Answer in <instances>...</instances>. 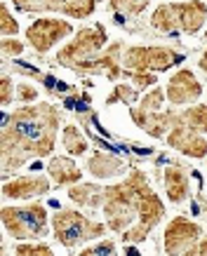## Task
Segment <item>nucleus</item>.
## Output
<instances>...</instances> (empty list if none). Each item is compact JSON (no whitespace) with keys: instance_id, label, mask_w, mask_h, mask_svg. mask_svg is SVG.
<instances>
[{"instance_id":"1","label":"nucleus","mask_w":207,"mask_h":256,"mask_svg":"<svg viewBox=\"0 0 207 256\" xmlns=\"http://www.w3.org/2000/svg\"><path fill=\"white\" fill-rule=\"evenodd\" d=\"M59 127H62V113L50 101H33L3 118V134H0L3 178H10V174L22 170L31 160L52 156Z\"/></svg>"},{"instance_id":"2","label":"nucleus","mask_w":207,"mask_h":256,"mask_svg":"<svg viewBox=\"0 0 207 256\" xmlns=\"http://www.w3.org/2000/svg\"><path fill=\"white\" fill-rule=\"evenodd\" d=\"M101 214L108 230L120 233L125 244H141L165 218V202L141 170H132L123 181L104 190Z\"/></svg>"},{"instance_id":"3","label":"nucleus","mask_w":207,"mask_h":256,"mask_svg":"<svg viewBox=\"0 0 207 256\" xmlns=\"http://www.w3.org/2000/svg\"><path fill=\"white\" fill-rule=\"evenodd\" d=\"M207 22V5L202 0H186V2H165L158 5L151 14V26L155 31L174 36H195L202 31Z\"/></svg>"},{"instance_id":"4","label":"nucleus","mask_w":207,"mask_h":256,"mask_svg":"<svg viewBox=\"0 0 207 256\" xmlns=\"http://www.w3.org/2000/svg\"><path fill=\"white\" fill-rule=\"evenodd\" d=\"M0 221H3L5 233L12 240H19V242L43 240L50 233V224H52L45 204H40V202L3 207L0 210Z\"/></svg>"},{"instance_id":"5","label":"nucleus","mask_w":207,"mask_h":256,"mask_svg":"<svg viewBox=\"0 0 207 256\" xmlns=\"http://www.w3.org/2000/svg\"><path fill=\"white\" fill-rule=\"evenodd\" d=\"M108 226L106 221H92L90 216H85L83 212L76 210H59L52 216V233L54 240L66 249H78L80 244L101 240L106 235Z\"/></svg>"},{"instance_id":"6","label":"nucleus","mask_w":207,"mask_h":256,"mask_svg":"<svg viewBox=\"0 0 207 256\" xmlns=\"http://www.w3.org/2000/svg\"><path fill=\"white\" fill-rule=\"evenodd\" d=\"M186 56L167 45H130L123 52L125 70H144V73H165L174 68Z\"/></svg>"},{"instance_id":"7","label":"nucleus","mask_w":207,"mask_h":256,"mask_svg":"<svg viewBox=\"0 0 207 256\" xmlns=\"http://www.w3.org/2000/svg\"><path fill=\"white\" fill-rule=\"evenodd\" d=\"M108 45V33L104 24H92V26H83L73 33V40L57 52V64L64 68H76L80 62L90 59V56L99 54L101 50Z\"/></svg>"},{"instance_id":"8","label":"nucleus","mask_w":207,"mask_h":256,"mask_svg":"<svg viewBox=\"0 0 207 256\" xmlns=\"http://www.w3.org/2000/svg\"><path fill=\"white\" fill-rule=\"evenodd\" d=\"M69 36H73V24L57 16H40L26 28V42L38 54H47L50 50H54V45L64 42Z\"/></svg>"},{"instance_id":"9","label":"nucleus","mask_w":207,"mask_h":256,"mask_svg":"<svg viewBox=\"0 0 207 256\" xmlns=\"http://www.w3.org/2000/svg\"><path fill=\"white\" fill-rule=\"evenodd\" d=\"M26 14H64L71 19H87L97 10V0H12Z\"/></svg>"},{"instance_id":"10","label":"nucleus","mask_w":207,"mask_h":256,"mask_svg":"<svg viewBox=\"0 0 207 256\" xmlns=\"http://www.w3.org/2000/svg\"><path fill=\"white\" fill-rule=\"evenodd\" d=\"M123 52H125V45L123 40H113L108 42L99 54L90 56L76 66V73L80 76H104L108 80H120L125 73V66H123Z\"/></svg>"},{"instance_id":"11","label":"nucleus","mask_w":207,"mask_h":256,"mask_svg":"<svg viewBox=\"0 0 207 256\" xmlns=\"http://www.w3.org/2000/svg\"><path fill=\"white\" fill-rule=\"evenodd\" d=\"M202 238V228H200L195 221L186 216H174L165 228V235H162V247H165V254H191V249L198 244V240Z\"/></svg>"},{"instance_id":"12","label":"nucleus","mask_w":207,"mask_h":256,"mask_svg":"<svg viewBox=\"0 0 207 256\" xmlns=\"http://www.w3.org/2000/svg\"><path fill=\"white\" fill-rule=\"evenodd\" d=\"M165 141H167L169 148H174L176 153H181L186 158H193V160H202L207 158V139L205 134L193 130L188 124H174L167 134H165Z\"/></svg>"},{"instance_id":"13","label":"nucleus","mask_w":207,"mask_h":256,"mask_svg":"<svg viewBox=\"0 0 207 256\" xmlns=\"http://www.w3.org/2000/svg\"><path fill=\"white\" fill-rule=\"evenodd\" d=\"M165 94L172 106H191V104H198V99L202 96V85L193 76L191 68H179L167 80Z\"/></svg>"},{"instance_id":"14","label":"nucleus","mask_w":207,"mask_h":256,"mask_svg":"<svg viewBox=\"0 0 207 256\" xmlns=\"http://www.w3.org/2000/svg\"><path fill=\"white\" fill-rule=\"evenodd\" d=\"M52 186V178L43 174H24L17 178L3 181V198L5 200H31L38 195H47Z\"/></svg>"},{"instance_id":"15","label":"nucleus","mask_w":207,"mask_h":256,"mask_svg":"<svg viewBox=\"0 0 207 256\" xmlns=\"http://www.w3.org/2000/svg\"><path fill=\"white\" fill-rule=\"evenodd\" d=\"M47 174H50L54 186H73L78 181H83V170L69 156H50Z\"/></svg>"},{"instance_id":"16","label":"nucleus","mask_w":207,"mask_h":256,"mask_svg":"<svg viewBox=\"0 0 207 256\" xmlns=\"http://www.w3.org/2000/svg\"><path fill=\"white\" fill-rule=\"evenodd\" d=\"M85 167L87 172L97 178H115L127 174V162L120 160L118 156H111V153H92V156L85 160Z\"/></svg>"},{"instance_id":"17","label":"nucleus","mask_w":207,"mask_h":256,"mask_svg":"<svg viewBox=\"0 0 207 256\" xmlns=\"http://www.w3.org/2000/svg\"><path fill=\"white\" fill-rule=\"evenodd\" d=\"M162 184H165V193H167L169 202L181 204V202L188 200V195H191V178H188L184 167L169 164L165 170V174H162Z\"/></svg>"},{"instance_id":"18","label":"nucleus","mask_w":207,"mask_h":256,"mask_svg":"<svg viewBox=\"0 0 207 256\" xmlns=\"http://www.w3.org/2000/svg\"><path fill=\"white\" fill-rule=\"evenodd\" d=\"M104 190L106 188L99 186V184H83L78 181L73 186H69V198L76 202L78 207H85V210H99L104 204Z\"/></svg>"},{"instance_id":"19","label":"nucleus","mask_w":207,"mask_h":256,"mask_svg":"<svg viewBox=\"0 0 207 256\" xmlns=\"http://www.w3.org/2000/svg\"><path fill=\"white\" fill-rule=\"evenodd\" d=\"M172 122L188 124L193 130L207 134V106L205 104H191V106H184L181 110H172Z\"/></svg>"},{"instance_id":"20","label":"nucleus","mask_w":207,"mask_h":256,"mask_svg":"<svg viewBox=\"0 0 207 256\" xmlns=\"http://www.w3.org/2000/svg\"><path fill=\"white\" fill-rule=\"evenodd\" d=\"M62 144L66 148V153L73 158L87 156V150H90V141H87V136L78 130L76 124H66L62 130Z\"/></svg>"},{"instance_id":"21","label":"nucleus","mask_w":207,"mask_h":256,"mask_svg":"<svg viewBox=\"0 0 207 256\" xmlns=\"http://www.w3.org/2000/svg\"><path fill=\"white\" fill-rule=\"evenodd\" d=\"M151 0H108V12L118 16H139L148 8Z\"/></svg>"},{"instance_id":"22","label":"nucleus","mask_w":207,"mask_h":256,"mask_svg":"<svg viewBox=\"0 0 207 256\" xmlns=\"http://www.w3.org/2000/svg\"><path fill=\"white\" fill-rule=\"evenodd\" d=\"M141 96H139V90L134 85H127V82H118V85L113 87V92L106 96V106H113V104H134V101H139Z\"/></svg>"},{"instance_id":"23","label":"nucleus","mask_w":207,"mask_h":256,"mask_svg":"<svg viewBox=\"0 0 207 256\" xmlns=\"http://www.w3.org/2000/svg\"><path fill=\"white\" fill-rule=\"evenodd\" d=\"M15 254L17 256H52L54 252L50 244H45V242L29 240V242H24V244H17Z\"/></svg>"},{"instance_id":"24","label":"nucleus","mask_w":207,"mask_h":256,"mask_svg":"<svg viewBox=\"0 0 207 256\" xmlns=\"http://www.w3.org/2000/svg\"><path fill=\"white\" fill-rule=\"evenodd\" d=\"M123 76L137 87L139 92H146V90H151V87L158 82L155 73H144V70H125Z\"/></svg>"},{"instance_id":"25","label":"nucleus","mask_w":207,"mask_h":256,"mask_svg":"<svg viewBox=\"0 0 207 256\" xmlns=\"http://www.w3.org/2000/svg\"><path fill=\"white\" fill-rule=\"evenodd\" d=\"M0 33H3V38L19 33V22H17V16H12L10 5H5V2L0 5Z\"/></svg>"},{"instance_id":"26","label":"nucleus","mask_w":207,"mask_h":256,"mask_svg":"<svg viewBox=\"0 0 207 256\" xmlns=\"http://www.w3.org/2000/svg\"><path fill=\"white\" fill-rule=\"evenodd\" d=\"M0 54L3 59H17V56L24 54V42H19L17 38L8 36V38L0 40Z\"/></svg>"},{"instance_id":"27","label":"nucleus","mask_w":207,"mask_h":256,"mask_svg":"<svg viewBox=\"0 0 207 256\" xmlns=\"http://www.w3.org/2000/svg\"><path fill=\"white\" fill-rule=\"evenodd\" d=\"M118 249H115L113 240H104L99 244H90L87 249H80V256H113Z\"/></svg>"},{"instance_id":"28","label":"nucleus","mask_w":207,"mask_h":256,"mask_svg":"<svg viewBox=\"0 0 207 256\" xmlns=\"http://www.w3.org/2000/svg\"><path fill=\"white\" fill-rule=\"evenodd\" d=\"M17 96V87L15 82H12V78L10 76H3V80H0V104L3 106H10L12 101H15Z\"/></svg>"},{"instance_id":"29","label":"nucleus","mask_w":207,"mask_h":256,"mask_svg":"<svg viewBox=\"0 0 207 256\" xmlns=\"http://www.w3.org/2000/svg\"><path fill=\"white\" fill-rule=\"evenodd\" d=\"M17 99L24 101V104H33V101L38 99V90L29 82H19L17 85Z\"/></svg>"},{"instance_id":"30","label":"nucleus","mask_w":207,"mask_h":256,"mask_svg":"<svg viewBox=\"0 0 207 256\" xmlns=\"http://www.w3.org/2000/svg\"><path fill=\"white\" fill-rule=\"evenodd\" d=\"M188 256H207V238H200L198 244L191 249V254Z\"/></svg>"},{"instance_id":"31","label":"nucleus","mask_w":207,"mask_h":256,"mask_svg":"<svg viewBox=\"0 0 207 256\" xmlns=\"http://www.w3.org/2000/svg\"><path fill=\"white\" fill-rule=\"evenodd\" d=\"M198 68L202 70V73H205L207 76V50L205 52H202V54H200V59H198Z\"/></svg>"},{"instance_id":"32","label":"nucleus","mask_w":207,"mask_h":256,"mask_svg":"<svg viewBox=\"0 0 207 256\" xmlns=\"http://www.w3.org/2000/svg\"><path fill=\"white\" fill-rule=\"evenodd\" d=\"M205 38H207V31H205Z\"/></svg>"}]
</instances>
